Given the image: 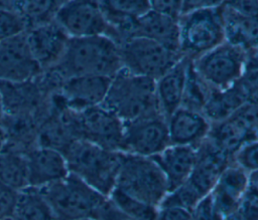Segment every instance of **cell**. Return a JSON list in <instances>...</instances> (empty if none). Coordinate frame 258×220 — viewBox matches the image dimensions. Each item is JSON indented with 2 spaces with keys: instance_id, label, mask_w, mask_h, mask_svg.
Listing matches in <instances>:
<instances>
[{
  "instance_id": "obj_1",
  "label": "cell",
  "mask_w": 258,
  "mask_h": 220,
  "mask_svg": "<svg viewBox=\"0 0 258 220\" xmlns=\"http://www.w3.org/2000/svg\"><path fill=\"white\" fill-rule=\"evenodd\" d=\"M53 69L63 80L75 76L113 77L122 69L119 46L108 36L70 38Z\"/></svg>"
},
{
  "instance_id": "obj_2",
  "label": "cell",
  "mask_w": 258,
  "mask_h": 220,
  "mask_svg": "<svg viewBox=\"0 0 258 220\" xmlns=\"http://www.w3.org/2000/svg\"><path fill=\"white\" fill-rule=\"evenodd\" d=\"M101 105L115 114L123 123L162 115L157 102L155 80L133 74L124 68L111 78Z\"/></svg>"
},
{
  "instance_id": "obj_3",
  "label": "cell",
  "mask_w": 258,
  "mask_h": 220,
  "mask_svg": "<svg viewBox=\"0 0 258 220\" xmlns=\"http://www.w3.org/2000/svg\"><path fill=\"white\" fill-rule=\"evenodd\" d=\"M121 155L122 152L109 151L83 140L74 142L63 154L70 174L107 198L116 185Z\"/></svg>"
},
{
  "instance_id": "obj_4",
  "label": "cell",
  "mask_w": 258,
  "mask_h": 220,
  "mask_svg": "<svg viewBox=\"0 0 258 220\" xmlns=\"http://www.w3.org/2000/svg\"><path fill=\"white\" fill-rule=\"evenodd\" d=\"M39 189L52 211L54 220L96 219L108 200L73 174Z\"/></svg>"
},
{
  "instance_id": "obj_5",
  "label": "cell",
  "mask_w": 258,
  "mask_h": 220,
  "mask_svg": "<svg viewBox=\"0 0 258 220\" xmlns=\"http://www.w3.org/2000/svg\"><path fill=\"white\" fill-rule=\"evenodd\" d=\"M114 189L159 208L168 194L164 175L152 158L122 153Z\"/></svg>"
},
{
  "instance_id": "obj_6",
  "label": "cell",
  "mask_w": 258,
  "mask_h": 220,
  "mask_svg": "<svg viewBox=\"0 0 258 220\" xmlns=\"http://www.w3.org/2000/svg\"><path fill=\"white\" fill-rule=\"evenodd\" d=\"M222 3L183 13L178 19L179 50L195 59L225 41Z\"/></svg>"
},
{
  "instance_id": "obj_7",
  "label": "cell",
  "mask_w": 258,
  "mask_h": 220,
  "mask_svg": "<svg viewBox=\"0 0 258 220\" xmlns=\"http://www.w3.org/2000/svg\"><path fill=\"white\" fill-rule=\"evenodd\" d=\"M246 61L247 52L227 41L191 59L196 72L213 90H223L239 82L246 72Z\"/></svg>"
},
{
  "instance_id": "obj_8",
  "label": "cell",
  "mask_w": 258,
  "mask_h": 220,
  "mask_svg": "<svg viewBox=\"0 0 258 220\" xmlns=\"http://www.w3.org/2000/svg\"><path fill=\"white\" fill-rule=\"evenodd\" d=\"M118 46L122 68L153 80H157L183 57L180 52L144 37L129 38Z\"/></svg>"
},
{
  "instance_id": "obj_9",
  "label": "cell",
  "mask_w": 258,
  "mask_h": 220,
  "mask_svg": "<svg viewBox=\"0 0 258 220\" xmlns=\"http://www.w3.org/2000/svg\"><path fill=\"white\" fill-rule=\"evenodd\" d=\"M170 145L167 120L163 115L124 123L123 153L151 158Z\"/></svg>"
},
{
  "instance_id": "obj_10",
  "label": "cell",
  "mask_w": 258,
  "mask_h": 220,
  "mask_svg": "<svg viewBox=\"0 0 258 220\" xmlns=\"http://www.w3.org/2000/svg\"><path fill=\"white\" fill-rule=\"evenodd\" d=\"M54 21L70 38L107 36L109 31L100 1H62Z\"/></svg>"
},
{
  "instance_id": "obj_11",
  "label": "cell",
  "mask_w": 258,
  "mask_h": 220,
  "mask_svg": "<svg viewBox=\"0 0 258 220\" xmlns=\"http://www.w3.org/2000/svg\"><path fill=\"white\" fill-rule=\"evenodd\" d=\"M80 139L103 149L122 152L124 123L103 105L78 112Z\"/></svg>"
},
{
  "instance_id": "obj_12",
  "label": "cell",
  "mask_w": 258,
  "mask_h": 220,
  "mask_svg": "<svg viewBox=\"0 0 258 220\" xmlns=\"http://www.w3.org/2000/svg\"><path fill=\"white\" fill-rule=\"evenodd\" d=\"M41 72L29 49L25 32L0 42V82H23Z\"/></svg>"
},
{
  "instance_id": "obj_13",
  "label": "cell",
  "mask_w": 258,
  "mask_h": 220,
  "mask_svg": "<svg viewBox=\"0 0 258 220\" xmlns=\"http://www.w3.org/2000/svg\"><path fill=\"white\" fill-rule=\"evenodd\" d=\"M25 34L32 56L42 71L58 64L70 37L55 21L27 30Z\"/></svg>"
},
{
  "instance_id": "obj_14",
  "label": "cell",
  "mask_w": 258,
  "mask_h": 220,
  "mask_svg": "<svg viewBox=\"0 0 258 220\" xmlns=\"http://www.w3.org/2000/svg\"><path fill=\"white\" fill-rule=\"evenodd\" d=\"M112 77L75 76L63 80L57 94L67 107L83 112L101 105L107 95Z\"/></svg>"
},
{
  "instance_id": "obj_15",
  "label": "cell",
  "mask_w": 258,
  "mask_h": 220,
  "mask_svg": "<svg viewBox=\"0 0 258 220\" xmlns=\"http://www.w3.org/2000/svg\"><path fill=\"white\" fill-rule=\"evenodd\" d=\"M28 187L43 188L64 179L69 168L64 156L50 148L36 146L25 153Z\"/></svg>"
},
{
  "instance_id": "obj_16",
  "label": "cell",
  "mask_w": 258,
  "mask_h": 220,
  "mask_svg": "<svg viewBox=\"0 0 258 220\" xmlns=\"http://www.w3.org/2000/svg\"><path fill=\"white\" fill-rule=\"evenodd\" d=\"M196 164L187 181L202 196H206L211 193L219 177L233 160L208 139L196 148Z\"/></svg>"
},
{
  "instance_id": "obj_17",
  "label": "cell",
  "mask_w": 258,
  "mask_h": 220,
  "mask_svg": "<svg viewBox=\"0 0 258 220\" xmlns=\"http://www.w3.org/2000/svg\"><path fill=\"white\" fill-rule=\"evenodd\" d=\"M249 177L234 162L219 177L210 194L224 218L234 214L240 207L249 190Z\"/></svg>"
},
{
  "instance_id": "obj_18",
  "label": "cell",
  "mask_w": 258,
  "mask_h": 220,
  "mask_svg": "<svg viewBox=\"0 0 258 220\" xmlns=\"http://www.w3.org/2000/svg\"><path fill=\"white\" fill-rule=\"evenodd\" d=\"M166 120L171 145L197 148L209 136L211 123L201 112L180 106Z\"/></svg>"
},
{
  "instance_id": "obj_19",
  "label": "cell",
  "mask_w": 258,
  "mask_h": 220,
  "mask_svg": "<svg viewBox=\"0 0 258 220\" xmlns=\"http://www.w3.org/2000/svg\"><path fill=\"white\" fill-rule=\"evenodd\" d=\"M196 148L170 145L151 157L165 177L168 193L185 183L196 164Z\"/></svg>"
},
{
  "instance_id": "obj_20",
  "label": "cell",
  "mask_w": 258,
  "mask_h": 220,
  "mask_svg": "<svg viewBox=\"0 0 258 220\" xmlns=\"http://www.w3.org/2000/svg\"><path fill=\"white\" fill-rule=\"evenodd\" d=\"M133 37H144L176 51L179 50L178 19L149 10L137 18L134 24Z\"/></svg>"
},
{
  "instance_id": "obj_21",
  "label": "cell",
  "mask_w": 258,
  "mask_h": 220,
  "mask_svg": "<svg viewBox=\"0 0 258 220\" xmlns=\"http://www.w3.org/2000/svg\"><path fill=\"white\" fill-rule=\"evenodd\" d=\"M225 41L250 52L258 48V15H245L222 3Z\"/></svg>"
},
{
  "instance_id": "obj_22",
  "label": "cell",
  "mask_w": 258,
  "mask_h": 220,
  "mask_svg": "<svg viewBox=\"0 0 258 220\" xmlns=\"http://www.w3.org/2000/svg\"><path fill=\"white\" fill-rule=\"evenodd\" d=\"M189 62L190 58L183 56L173 67L155 80L157 102L161 114L166 119L181 106Z\"/></svg>"
},
{
  "instance_id": "obj_23",
  "label": "cell",
  "mask_w": 258,
  "mask_h": 220,
  "mask_svg": "<svg viewBox=\"0 0 258 220\" xmlns=\"http://www.w3.org/2000/svg\"><path fill=\"white\" fill-rule=\"evenodd\" d=\"M213 145L228 155L230 158L248 142L255 140L248 129L235 116L221 122L211 124L207 138Z\"/></svg>"
},
{
  "instance_id": "obj_24",
  "label": "cell",
  "mask_w": 258,
  "mask_h": 220,
  "mask_svg": "<svg viewBox=\"0 0 258 220\" xmlns=\"http://www.w3.org/2000/svg\"><path fill=\"white\" fill-rule=\"evenodd\" d=\"M247 99L248 95L239 81L229 88L212 90L203 114L211 124L221 122L234 116Z\"/></svg>"
},
{
  "instance_id": "obj_25",
  "label": "cell",
  "mask_w": 258,
  "mask_h": 220,
  "mask_svg": "<svg viewBox=\"0 0 258 220\" xmlns=\"http://www.w3.org/2000/svg\"><path fill=\"white\" fill-rule=\"evenodd\" d=\"M62 1H0V4L16 13L25 31L54 21Z\"/></svg>"
},
{
  "instance_id": "obj_26",
  "label": "cell",
  "mask_w": 258,
  "mask_h": 220,
  "mask_svg": "<svg viewBox=\"0 0 258 220\" xmlns=\"http://www.w3.org/2000/svg\"><path fill=\"white\" fill-rule=\"evenodd\" d=\"M0 184L17 192L28 187L27 162L24 153L6 146L0 152Z\"/></svg>"
},
{
  "instance_id": "obj_27",
  "label": "cell",
  "mask_w": 258,
  "mask_h": 220,
  "mask_svg": "<svg viewBox=\"0 0 258 220\" xmlns=\"http://www.w3.org/2000/svg\"><path fill=\"white\" fill-rule=\"evenodd\" d=\"M16 220H54L52 211L39 188L26 187L18 192Z\"/></svg>"
},
{
  "instance_id": "obj_28",
  "label": "cell",
  "mask_w": 258,
  "mask_h": 220,
  "mask_svg": "<svg viewBox=\"0 0 258 220\" xmlns=\"http://www.w3.org/2000/svg\"><path fill=\"white\" fill-rule=\"evenodd\" d=\"M212 90L213 89L196 72L190 59L186 73L181 107L203 113Z\"/></svg>"
},
{
  "instance_id": "obj_29",
  "label": "cell",
  "mask_w": 258,
  "mask_h": 220,
  "mask_svg": "<svg viewBox=\"0 0 258 220\" xmlns=\"http://www.w3.org/2000/svg\"><path fill=\"white\" fill-rule=\"evenodd\" d=\"M108 198L122 212L136 220L157 219L159 208L141 202L118 189H114Z\"/></svg>"
},
{
  "instance_id": "obj_30",
  "label": "cell",
  "mask_w": 258,
  "mask_h": 220,
  "mask_svg": "<svg viewBox=\"0 0 258 220\" xmlns=\"http://www.w3.org/2000/svg\"><path fill=\"white\" fill-rule=\"evenodd\" d=\"M203 197L205 196H202L198 190L186 181L175 190L169 192L163 199L159 208L176 207L190 212Z\"/></svg>"
},
{
  "instance_id": "obj_31",
  "label": "cell",
  "mask_w": 258,
  "mask_h": 220,
  "mask_svg": "<svg viewBox=\"0 0 258 220\" xmlns=\"http://www.w3.org/2000/svg\"><path fill=\"white\" fill-rule=\"evenodd\" d=\"M233 162L249 175L258 172V139L245 144L233 157Z\"/></svg>"
},
{
  "instance_id": "obj_32",
  "label": "cell",
  "mask_w": 258,
  "mask_h": 220,
  "mask_svg": "<svg viewBox=\"0 0 258 220\" xmlns=\"http://www.w3.org/2000/svg\"><path fill=\"white\" fill-rule=\"evenodd\" d=\"M22 32L25 28L19 16L0 4V42Z\"/></svg>"
},
{
  "instance_id": "obj_33",
  "label": "cell",
  "mask_w": 258,
  "mask_h": 220,
  "mask_svg": "<svg viewBox=\"0 0 258 220\" xmlns=\"http://www.w3.org/2000/svg\"><path fill=\"white\" fill-rule=\"evenodd\" d=\"M234 116L242 122L254 139H258V95L250 96Z\"/></svg>"
},
{
  "instance_id": "obj_34",
  "label": "cell",
  "mask_w": 258,
  "mask_h": 220,
  "mask_svg": "<svg viewBox=\"0 0 258 220\" xmlns=\"http://www.w3.org/2000/svg\"><path fill=\"white\" fill-rule=\"evenodd\" d=\"M110 9L123 15L139 18L150 10V1H103Z\"/></svg>"
},
{
  "instance_id": "obj_35",
  "label": "cell",
  "mask_w": 258,
  "mask_h": 220,
  "mask_svg": "<svg viewBox=\"0 0 258 220\" xmlns=\"http://www.w3.org/2000/svg\"><path fill=\"white\" fill-rule=\"evenodd\" d=\"M192 220H224V216L220 213L215 202L209 193L203 197L190 211Z\"/></svg>"
},
{
  "instance_id": "obj_36",
  "label": "cell",
  "mask_w": 258,
  "mask_h": 220,
  "mask_svg": "<svg viewBox=\"0 0 258 220\" xmlns=\"http://www.w3.org/2000/svg\"><path fill=\"white\" fill-rule=\"evenodd\" d=\"M18 192L0 184V220L13 217Z\"/></svg>"
},
{
  "instance_id": "obj_37",
  "label": "cell",
  "mask_w": 258,
  "mask_h": 220,
  "mask_svg": "<svg viewBox=\"0 0 258 220\" xmlns=\"http://www.w3.org/2000/svg\"><path fill=\"white\" fill-rule=\"evenodd\" d=\"M235 213L241 220H258V197L248 191Z\"/></svg>"
},
{
  "instance_id": "obj_38",
  "label": "cell",
  "mask_w": 258,
  "mask_h": 220,
  "mask_svg": "<svg viewBox=\"0 0 258 220\" xmlns=\"http://www.w3.org/2000/svg\"><path fill=\"white\" fill-rule=\"evenodd\" d=\"M150 9L160 14L179 19L182 13V1H150Z\"/></svg>"
},
{
  "instance_id": "obj_39",
  "label": "cell",
  "mask_w": 258,
  "mask_h": 220,
  "mask_svg": "<svg viewBox=\"0 0 258 220\" xmlns=\"http://www.w3.org/2000/svg\"><path fill=\"white\" fill-rule=\"evenodd\" d=\"M96 220H136L117 208L108 198L106 203L100 209Z\"/></svg>"
},
{
  "instance_id": "obj_40",
  "label": "cell",
  "mask_w": 258,
  "mask_h": 220,
  "mask_svg": "<svg viewBox=\"0 0 258 220\" xmlns=\"http://www.w3.org/2000/svg\"><path fill=\"white\" fill-rule=\"evenodd\" d=\"M156 220H192L189 211L176 207L159 208Z\"/></svg>"
},
{
  "instance_id": "obj_41",
  "label": "cell",
  "mask_w": 258,
  "mask_h": 220,
  "mask_svg": "<svg viewBox=\"0 0 258 220\" xmlns=\"http://www.w3.org/2000/svg\"><path fill=\"white\" fill-rule=\"evenodd\" d=\"M241 85L245 89L248 98L258 95V70H248L240 80Z\"/></svg>"
},
{
  "instance_id": "obj_42",
  "label": "cell",
  "mask_w": 258,
  "mask_h": 220,
  "mask_svg": "<svg viewBox=\"0 0 258 220\" xmlns=\"http://www.w3.org/2000/svg\"><path fill=\"white\" fill-rule=\"evenodd\" d=\"M227 3L241 14L258 15V1H231Z\"/></svg>"
},
{
  "instance_id": "obj_43",
  "label": "cell",
  "mask_w": 258,
  "mask_h": 220,
  "mask_svg": "<svg viewBox=\"0 0 258 220\" xmlns=\"http://www.w3.org/2000/svg\"><path fill=\"white\" fill-rule=\"evenodd\" d=\"M219 1H182V13H186L189 11H194L197 9L205 8L208 6H212Z\"/></svg>"
},
{
  "instance_id": "obj_44",
  "label": "cell",
  "mask_w": 258,
  "mask_h": 220,
  "mask_svg": "<svg viewBox=\"0 0 258 220\" xmlns=\"http://www.w3.org/2000/svg\"><path fill=\"white\" fill-rule=\"evenodd\" d=\"M248 70H258V48L247 52L246 71Z\"/></svg>"
},
{
  "instance_id": "obj_45",
  "label": "cell",
  "mask_w": 258,
  "mask_h": 220,
  "mask_svg": "<svg viewBox=\"0 0 258 220\" xmlns=\"http://www.w3.org/2000/svg\"><path fill=\"white\" fill-rule=\"evenodd\" d=\"M5 144H6L5 135H4V132H3V130H2V127L0 126V152L4 149Z\"/></svg>"
},
{
  "instance_id": "obj_46",
  "label": "cell",
  "mask_w": 258,
  "mask_h": 220,
  "mask_svg": "<svg viewBox=\"0 0 258 220\" xmlns=\"http://www.w3.org/2000/svg\"><path fill=\"white\" fill-rule=\"evenodd\" d=\"M2 116V103H1V96H0V119Z\"/></svg>"
},
{
  "instance_id": "obj_47",
  "label": "cell",
  "mask_w": 258,
  "mask_h": 220,
  "mask_svg": "<svg viewBox=\"0 0 258 220\" xmlns=\"http://www.w3.org/2000/svg\"><path fill=\"white\" fill-rule=\"evenodd\" d=\"M81 220H96V219H93V218H87V219H81Z\"/></svg>"
},
{
  "instance_id": "obj_48",
  "label": "cell",
  "mask_w": 258,
  "mask_h": 220,
  "mask_svg": "<svg viewBox=\"0 0 258 220\" xmlns=\"http://www.w3.org/2000/svg\"><path fill=\"white\" fill-rule=\"evenodd\" d=\"M6 220H16L14 217H11V218H8V219H6Z\"/></svg>"
}]
</instances>
